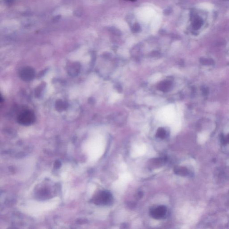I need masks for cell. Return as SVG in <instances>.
<instances>
[{"mask_svg": "<svg viewBox=\"0 0 229 229\" xmlns=\"http://www.w3.org/2000/svg\"><path fill=\"white\" fill-rule=\"evenodd\" d=\"M94 201V203L97 205H109L113 202V197L108 191H102L97 195Z\"/></svg>", "mask_w": 229, "mask_h": 229, "instance_id": "obj_2", "label": "cell"}, {"mask_svg": "<svg viewBox=\"0 0 229 229\" xmlns=\"http://www.w3.org/2000/svg\"><path fill=\"white\" fill-rule=\"evenodd\" d=\"M35 120L34 113L30 110H25L21 112L18 117V121L20 124L29 125L33 124Z\"/></svg>", "mask_w": 229, "mask_h": 229, "instance_id": "obj_1", "label": "cell"}, {"mask_svg": "<svg viewBox=\"0 0 229 229\" xmlns=\"http://www.w3.org/2000/svg\"><path fill=\"white\" fill-rule=\"evenodd\" d=\"M19 75L22 79L25 81H30L33 79L35 75V72L32 68L25 67L19 72Z\"/></svg>", "mask_w": 229, "mask_h": 229, "instance_id": "obj_4", "label": "cell"}, {"mask_svg": "<svg viewBox=\"0 0 229 229\" xmlns=\"http://www.w3.org/2000/svg\"><path fill=\"white\" fill-rule=\"evenodd\" d=\"M166 136V132L165 130L162 128H160L158 129L157 132L156 136L158 138L161 139H164Z\"/></svg>", "mask_w": 229, "mask_h": 229, "instance_id": "obj_8", "label": "cell"}, {"mask_svg": "<svg viewBox=\"0 0 229 229\" xmlns=\"http://www.w3.org/2000/svg\"><path fill=\"white\" fill-rule=\"evenodd\" d=\"M130 1H135V0H130Z\"/></svg>", "mask_w": 229, "mask_h": 229, "instance_id": "obj_10", "label": "cell"}, {"mask_svg": "<svg viewBox=\"0 0 229 229\" xmlns=\"http://www.w3.org/2000/svg\"><path fill=\"white\" fill-rule=\"evenodd\" d=\"M167 209L164 205H160L150 210V215L155 219H160L163 218L167 214Z\"/></svg>", "mask_w": 229, "mask_h": 229, "instance_id": "obj_3", "label": "cell"}, {"mask_svg": "<svg viewBox=\"0 0 229 229\" xmlns=\"http://www.w3.org/2000/svg\"><path fill=\"white\" fill-rule=\"evenodd\" d=\"M143 193L142 192H139V193L137 194V197L138 199H139V198H142V197H143Z\"/></svg>", "mask_w": 229, "mask_h": 229, "instance_id": "obj_9", "label": "cell"}, {"mask_svg": "<svg viewBox=\"0 0 229 229\" xmlns=\"http://www.w3.org/2000/svg\"><path fill=\"white\" fill-rule=\"evenodd\" d=\"M174 172L176 175L180 176H185L188 174V171L186 168L182 167H177L174 169Z\"/></svg>", "mask_w": 229, "mask_h": 229, "instance_id": "obj_7", "label": "cell"}, {"mask_svg": "<svg viewBox=\"0 0 229 229\" xmlns=\"http://www.w3.org/2000/svg\"><path fill=\"white\" fill-rule=\"evenodd\" d=\"M203 24V21L202 19L199 17L196 16L193 18L192 26L195 30L199 29Z\"/></svg>", "mask_w": 229, "mask_h": 229, "instance_id": "obj_5", "label": "cell"}, {"mask_svg": "<svg viewBox=\"0 0 229 229\" xmlns=\"http://www.w3.org/2000/svg\"><path fill=\"white\" fill-rule=\"evenodd\" d=\"M166 161V159L165 158H159V159H153L151 161V165L153 166V167H160L162 165L163 163Z\"/></svg>", "mask_w": 229, "mask_h": 229, "instance_id": "obj_6", "label": "cell"}]
</instances>
